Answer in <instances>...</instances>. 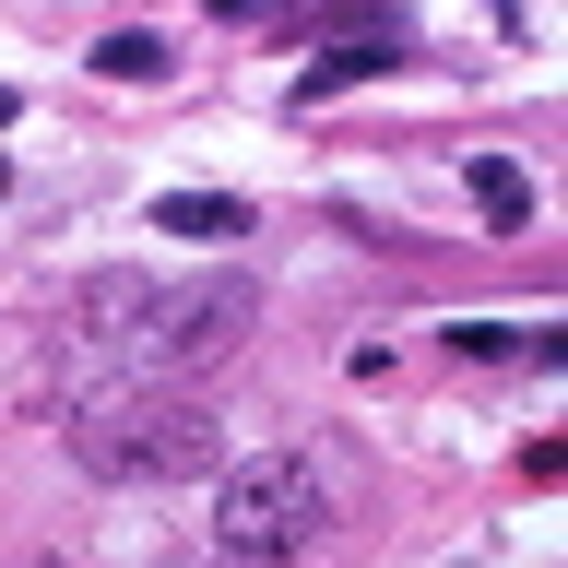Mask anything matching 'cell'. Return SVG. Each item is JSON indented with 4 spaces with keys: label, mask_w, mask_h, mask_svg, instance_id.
<instances>
[{
    "label": "cell",
    "mask_w": 568,
    "mask_h": 568,
    "mask_svg": "<svg viewBox=\"0 0 568 568\" xmlns=\"http://www.w3.org/2000/svg\"><path fill=\"white\" fill-rule=\"evenodd\" d=\"M248 320H261L248 284H142V273H106L95 308H83V332H95L119 367H142V379H202V367H225V355L248 344Z\"/></svg>",
    "instance_id": "6da1fadb"
},
{
    "label": "cell",
    "mask_w": 568,
    "mask_h": 568,
    "mask_svg": "<svg viewBox=\"0 0 568 568\" xmlns=\"http://www.w3.org/2000/svg\"><path fill=\"white\" fill-rule=\"evenodd\" d=\"M71 450H83V474H106V486H190V474H225V415H213L202 390L119 379L106 403H83Z\"/></svg>",
    "instance_id": "7a4b0ae2"
},
{
    "label": "cell",
    "mask_w": 568,
    "mask_h": 568,
    "mask_svg": "<svg viewBox=\"0 0 568 568\" xmlns=\"http://www.w3.org/2000/svg\"><path fill=\"white\" fill-rule=\"evenodd\" d=\"M332 532V474L308 450H261V462H225L213 474V545L237 557H296Z\"/></svg>",
    "instance_id": "3957f363"
},
{
    "label": "cell",
    "mask_w": 568,
    "mask_h": 568,
    "mask_svg": "<svg viewBox=\"0 0 568 568\" xmlns=\"http://www.w3.org/2000/svg\"><path fill=\"white\" fill-rule=\"evenodd\" d=\"M403 60V24H379V36H332L308 71H296V106H332V95H355V83H379V71Z\"/></svg>",
    "instance_id": "277c9868"
},
{
    "label": "cell",
    "mask_w": 568,
    "mask_h": 568,
    "mask_svg": "<svg viewBox=\"0 0 568 568\" xmlns=\"http://www.w3.org/2000/svg\"><path fill=\"white\" fill-rule=\"evenodd\" d=\"M154 225H166V237H248V202L237 190H166Z\"/></svg>",
    "instance_id": "5b68a950"
},
{
    "label": "cell",
    "mask_w": 568,
    "mask_h": 568,
    "mask_svg": "<svg viewBox=\"0 0 568 568\" xmlns=\"http://www.w3.org/2000/svg\"><path fill=\"white\" fill-rule=\"evenodd\" d=\"M462 190L486 202V225H497V237H521V225H532V178L509 166V154H474V178H462Z\"/></svg>",
    "instance_id": "8992f818"
},
{
    "label": "cell",
    "mask_w": 568,
    "mask_h": 568,
    "mask_svg": "<svg viewBox=\"0 0 568 568\" xmlns=\"http://www.w3.org/2000/svg\"><path fill=\"white\" fill-rule=\"evenodd\" d=\"M95 71H119V83H154V71H166V36H142V24L95 36Z\"/></svg>",
    "instance_id": "52a82bcc"
},
{
    "label": "cell",
    "mask_w": 568,
    "mask_h": 568,
    "mask_svg": "<svg viewBox=\"0 0 568 568\" xmlns=\"http://www.w3.org/2000/svg\"><path fill=\"white\" fill-rule=\"evenodd\" d=\"M213 568H284V557H237V545H225V557H213Z\"/></svg>",
    "instance_id": "ba28073f"
},
{
    "label": "cell",
    "mask_w": 568,
    "mask_h": 568,
    "mask_svg": "<svg viewBox=\"0 0 568 568\" xmlns=\"http://www.w3.org/2000/svg\"><path fill=\"white\" fill-rule=\"evenodd\" d=\"M0 131H12V95H0Z\"/></svg>",
    "instance_id": "9c48e42d"
}]
</instances>
